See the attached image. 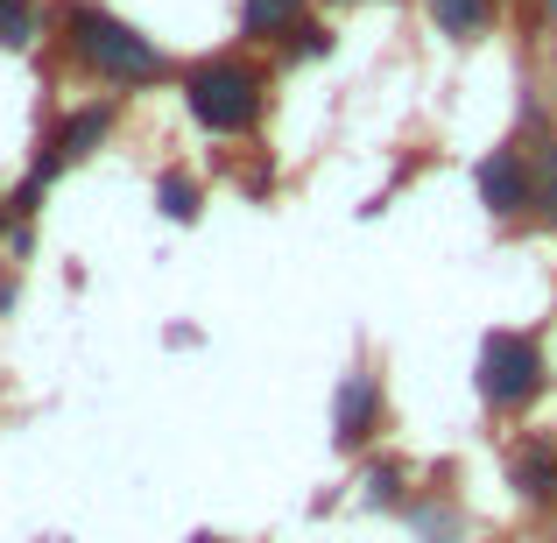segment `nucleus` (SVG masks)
Instances as JSON below:
<instances>
[{"label": "nucleus", "instance_id": "obj_1", "mask_svg": "<svg viewBox=\"0 0 557 543\" xmlns=\"http://www.w3.org/2000/svg\"><path fill=\"white\" fill-rule=\"evenodd\" d=\"M57 42H64L71 64L92 71V78L113 85V92H141V85L170 78L163 42L141 36V28L121 22V14H107L99 0H64V8H57Z\"/></svg>", "mask_w": 557, "mask_h": 543}, {"label": "nucleus", "instance_id": "obj_2", "mask_svg": "<svg viewBox=\"0 0 557 543\" xmlns=\"http://www.w3.org/2000/svg\"><path fill=\"white\" fill-rule=\"evenodd\" d=\"M177 92H184L190 121H198L205 135L240 141V135H255V127H261V113H269V71H261L255 57L219 50V57H198V64L184 71V78H177Z\"/></svg>", "mask_w": 557, "mask_h": 543}, {"label": "nucleus", "instance_id": "obj_3", "mask_svg": "<svg viewBox=\"0 0 557 543\" xmlns=\"http://www.w3.org/2000/svg\"><path fill=\"white\" fill-rule=\"evenodd\" d=\"M544 381H550V354H544L536 332L494 325L487 340H480V395H487V409L516 417V409H530L536 395H544Z\"/></svg>", "mask_w": 557, "mask_h": 543}, {"label": "nucleus", "instance_id": "obj_4", "mask_svg": "<svg viewBox=\"0 0 557 543\" xmlns=\"http://www.w3.org/2000/svg\"><path fill=\"white\" fill-rule=\"evenodd\" d=\"M473 184H480V205H487L494 219H522L530 212V156H522V141H502L494 156H480Z\"/></svg>", "mask_w": 557, "mask_h": 543}, {"label": "nucleus", "instance_id": "obj_5", "mask_svg": "<svg viewBox=\"0 0 557 543\" xmlns=\"http://www.w3.org/2000/svg\"><path fill=\"white\" fill-rule=\"evenodd\" d=\"M381 437V374H346L332 395V445L360 452Z\"/></svg>", "mask_w": 557, "mask_h": 543}, {"label": "nucleus", "instance_id": "obj_6", "mask_svg": "<svg viewBox=\"0 0 557 543\" xmlns=\"http://www.w3.org/2000/svg\"><path fill=\"white\" fill-rule=\"evenodd\" d=\"M107 135H113V99H85L78 113H64V127H57L42 149H50L57 163H85V156H92Z\"/></svg>", "mask_w": 557, "mask_h": 543}, {"label": "nucleus", "instance_id": "obj_7", "mask_svg": "<svg viewBox=\"0 0 557 543\" xmlns=\"http://www.w3.org/2000/svg\"><path fill=\"white\" fill-rule=\"evenodd\" d=\"M423 14H431L437 36L480 42V36H494V22H502V0H423Z\"/></svg>", "mask_w": 557, "mask_h": 543}, {"label": "nucleus", "instance_id": "obj_8", "mask_svg": "<svg viewBox=\"0 0 557 543\" xmlns=\"http://www.w3.org/2000/svg\"><path fill=\"white\" fill-rule=\"evenodd\" d=\"M522 156H530V212L557 226V127L536 121L530 141H522Z\"/></svg>", "mask_w": 557, "mask_h": 543}, {"label": "nucleus", "instance_id": "obj_9", "mask_svg": "<svg viewBox=\"0 0 557 543\" xmlns=\"http://www.w3.org/2000/svg\"><path fill=\"white\" fill-rule=\"evenodd\" d=\"M297 22H311V0H240V36L247 42H283Z\"/></svg>", "mask_w": 557, "mask_h": 543}, {"label": "nucleus", "instance_id": "obj_10", "mask_svg": "<svg viewBox=\"0 0 557 543\" xmlns=\"http://www.w3.org/2000/svg\"><path fill=\"white\" fill-rule=\"evenodd\" d=\"M360 502H374V508H409L417 494H409V473L395 459H368L360 466Z\"/></svg>", "mask_w": 557, "mask_h": 543}, {"label": "nucleus", "instance_id": "obj_11", "mask_svg": "<svg viewBox=\"0 0 557 543\" xmlns=\"http://www.w3.org/2000/svg\"><path fill=\"white\" fill-rule=\"evenodd\" d=\"M42 42V8L36 0H0V50H36Z\"/></svg>", "mask_w": 557, "mask_h": 543}, {"label": "nucleus", "instance_id": "obj_12", "mask_svg": "<svg viewBox=\"0 0 557 543\" xmlns=\"http://www.w3.org/2000/svg\"><path fill=\"white\" fill-rule=\"evenodd\" d=\"M156 205H163V219L190 226V219L205 212V190H198V177H184V170H163V184H156Z\"/></svg>", "mask_w": 557, "mask_h": 543}, {"label": "nucleus", "instance_id": "obj_13", "mask_svg": "<svg viewBox=\"0 0 557 543\" xmlns=\"http://www.w3.org/2000/svg\"><path fill=\"white\" fill-rule=\"evenodd\" d=\"M283 50H289V57H318V50H332V28H325V22H297V28L283 36Z\"/></svg>", "mask_w": 557, "mask_h": 543}, {"label": "nucleus", "instance_id": "obj_14", "mask_svg": "<svg viewBox=\"0 0 557 543\" xmlns=\"http://www.w3.org/2000/svg\"><path fill=\"white\" fill-rule=\"evenodd\" d=\"M190 543H226V536H212V530H198V536H190Z\"/></svg>", "mask_w": 557, "mask_h": 543}, {"label": "nucleus", "instance_id": "obj_15", "mask_svg": "<svg viewBox=\"0 0 557 543\" xmlns=\"http://www.w3.org/2000/svg\"><path fill=\"white\" fill-rule=\"evenodd\" d=\"M550 502H557V459H550Z\"/></svg>", "mask_w": 557, "mask_h": 543}]
</instances>
